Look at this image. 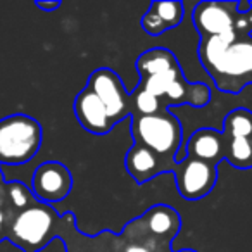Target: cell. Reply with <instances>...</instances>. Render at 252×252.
Returning a JSON list of instances; mask_svg holds the SVG:
<instances>
[{
	"label": "cell",
	"instance_id": "5",
	"mask_svg": "<svg viewBox=\"0 0 252 252\" xmlns=\"http://www.w3.org/2000/svg\"><path fill=\"white\" fill-rule=\"evenodd\" d=\"M9 240L25 252L43 251L54 238V213L47 204H32L16 213L9 224Z\"/></svg>",
	"mask_w": 252,
	"mask_h": 252
},
{
	"label": "cell",
	"instance_id": "2",
	"mask_svg": "<svg viewBox=\"0 0 252 252\" xmlns=\"http://www.w3.org/2000/svg\"><path fill=\"white\" fill-rule=\"evenodd\" d=\"M135 144L151 149L175 171V158L182 149V125L168 111L152 116H133L131 125Z\"/></svg>",
	"mask_w": 252,
	"mask_h": 252
},
{
	"label": "cell",
	"instance_id": "1",
	"mask_svg": "<svg viewBox=\"0 0 252 252\" xmlns=\"http://www.w3.org/2000/svg\"><path fill=\"white\" fill-rule=\"evenodd\" d=\"M199 59L216 87L226 94H240L252 87V35L233 32L200 38Z\"/></svg>",
	"mask_w": 252,
	"mask_h": 252
},
{
	"label": "cell",
	"instance_id": "14",
	"mask_svg": "<svg viewBox=\"0 0 252 252\" xmlns=\"http://www.w3.org/2000/svg\"><path fill=\"white\" fill-rule=\"evenodd\" d=\"M142 220L147 223V228L151 233H154L156 237H162V238L164 237L173 238L180 231V226H182L180 214L176 213L173 207L162 206V204L149 209Z\"/></svg>",
	"mask_w": 252,
	"mask_h": 252
},
{
	"label": "cell",
	"instance_id": "15",
	"mask_svg": "<svg viewBox=\"0 0 252 252\" xmlns=\"http://www.w3.org/2000/svg\"><path fill=\"white\" fill-rule=\"evenodd\" d=\"M223 133L228 138H252V112L235 109L224 118Z\"/></svg>",
	"mask_w": 252,
	"mask_h": 252
},
{
	"label": "cell",
	"instance_id": "12",
	"mask_svg": "<svg viewBox=\"0 0 252 252\" xmlns=\"http://www.w3.org/2000/svg\"><path fill=\"white\" fill-rule=\"evenodd\" d=\"M125 166L137 183L149 182L162 171H171V168L158 154L140 144H133L130 147L125 158Z\"/></svg>",
	"mask_w": 252,
	"mask_h": 252
},
{
	"label": "cell",
	"instance_id": "10",
	"mask_svg": "<svg viewBox=\"0 0 252 252\" xmlns=\"http://www.w3.org/2000/svg\"><path fill=\"white\" fill-rule=\"evenodd\" d=\"M74 116L81 128L94 135H105L114 126L105 105L88 87H85L74 98Z\"/></svg>",
	"mask_w": 252,
	"mask_h": 252
},
{
	"label": "cell",
	"instance_id": "9",
	"mask_svg": "<svg viewBox=\"0 0 252 252\" xmlns=\"http://www.w3.org/2000/svg\"><path fill=\"white\" fill-rule=\"evenodd\" d=\"M237 2H199L193 9V26L200 38L220 36L233 32Z\"/></svg>",
	"mask_w": 252,
	"mask_h": 252
},
{
	"label": "cell",
	"instance_id": "13",
	"mask_svg": "<svg viewBox=\"0 0 252 252\" xmlns=\"http://www.w3.org/2000/svg\"><path fill=\"white\" fill-rule=\"evenodd\" d=\"M183 4L176 0L152 2L151 7L142 18V28L152 36L162 35L164 32L176 28L183 21Z\"/></svg>",
	"mask_w": 252,
	"mask_h": 252
},
{
	"label": "cell",
	"instance_id": "3",
	"mask_svg": "<svg viewBox=\"0 0 252 252\" xmlns=\"http://www.w3.org/2000/svg\"><path fill=\"white\" fill-rule=\"evenodd\" d=\"M42 125L26 114L0 119V164H26L42 147Z\"/></svg>",
	"mask_w": 252,
	"mask_h": 252
},
{
	"label": "cell",
	"instance_id": "11",
	"mask_svg": "<svg viewBox=\"0 0 252 252\" xmlns=\"http://www.w3.org/2000/svg\"><path fill=\"white\" fill-rule=\"evenodd\" d=\"M226 147L228 138L224 137L223 131L202 128V130H197L189 138L185 151L187 158H193L199 159V161L209 162L213 166H218L221 159L226 158Z\"/></svg>",
	"mask_w": 252,
	"mask_h": 252
},
{
	"label": "cell",
	"instance_id": "7",
	"mask_svg": "<svg viewBox=\"0 0 252 252\" xmlns=\"http://www.w3.org/2000/svg\"><path fill=\"white\" fill-rule=\"evenodd\" d=\"M87 87L102 100V104L107 109L109 118L112 123H118L119 119L130 116L131 111L128 109L131 95L125 90L121 78L109 67L95 69L88 78Z\"/></svg>",
	"mask_w": 252,
	"mask_h": 252
},
{
	"label": "cell",
	"instance_id": "19",
	"mask_svg": "<svg viewBox=\"0 0 252 252\" xmlns=\"http://www.w3.org/2000/svg\"><path fill=\"white\" fill-rule=\"evenodd\" d=\"M235 32L240 35H252V7L251 11L244 12V14L235 16Z\"/></svg>",
	"mask_w": 252,
	"mask_h": 252
},
{
	"label": "cell",
	"instance_id": "6",
	"mask_svg": "<svg viewBox=\"0 0 252 252\" xmlns=\"http://www.w3.org/2000/svg\"><path fill=\"white\" fill-rule=\"evenodd\" d=\"M175 182L180 195L187 200H199L209 195L218 180V168L209 162L185 158L175 166Z\"/></svg>",
	"mask_w": 252,
	"mask_h": 252
},
{
	"label": "cell",
	"instance_id": "21",
	"mask_svg": "<svg viewBox=\"0 0 252 252\" xmlns=\"http://www.w3.org/2000/svg\"><path fill=\"white\" fill-rule=\"evenodd\" d=\"M35 5L43 12H54L56 9L61 7V2L59 0H49V2L47 0H40V2H35Z\"/></svg>",
	"mask_w": 252,
	"mask_h": 252
},
{
	"label": "cell",
	"instance_id": "20",
	"mask_svg": "<svg viewBox=\"0 0 252 252\" xmlns=\"http://www.w3.org/2000/svg\"><path fill=\"white\" fill-rule=\"evenodd\" d=\"M9 224H11V221H9V218H7V213H5V211L0 207V242L7 238Z\"/></svg>",
	"mask_w": 252,
	"mask_h": 252
},
{
	"label": "cell",
	"instance_id": "18",
	"mask_svg": "<svg viewBox=\"0 0 252 252\" xmlns=\"http://www.w3.org/2000/svg\"><path fill=\"white\" fill-rule=\"evenodd\" d=\"M131 102H133L135 109H138L140 116H152V114H158V112H162V104L156 95L149 94V92L142 90H135L131 94Z\"/></svg>",
	"mask_w": 252,
	"mask_h": 252
},
{
	"label": "cell",
	"instance_id": "8",
	"mask_svg": "<svg viewBox=\"0 0 252 252\" xmlns=\"http://www.w3.org/2000/svg\"><path fill=\"white\" fill-rule=\"evenodd\" d=\"M30 189L38 202L50 206L69 195L73 189V176L64 164L57 161H47L35 169Z\"/></svg>",
	"mask_w": 252,
	"mask_h": 252
},
{
	"label": "cell",
	"instance_id": "22",
	"mask_svg": "<svg viewBox=\"0 0 252 252\" xmlns=\"http://www.w3.org/2000/svg\"><path fill=\"white\" fill-rule=\"evenodd\" d=\"M125 252H151L147 247H144V245H128V247L125 249Z\"/></svg>",
	"mask_w": 252,
	"mask_h": 252
},
{
	"label": "cell",
	"instance_id": "16",
	"mask_svg": "<svg viewBox=\"0 0 252 252\" xmlns=\"http://www.w3.org/2000/svg\"><path fill=\"white\" fill-rule=\"evenodd\" d=\"M226 159L238 169L252 168V138H228Z\"/></svg>",
	"mask_w": 252,
	"mask_h": 252
},
{
	"label": "cell",
	"instance_id": "23",
	"mask_svg": "<svg viewBox=\"0 0 252 252\" xmlns=\"http://www.w3.org/2000/svg\"><path fill=\"white\" fill-rule=\"evenodd\" d=\"M0 180H2V178H0Z\"/></svg>",
	"mask_w": 252,
	"mask_h": 252
},
{
	"label": "cell",
	"instance_id": "17",
	"mask_svg": "<svg viewBox=\"0 0 252 252\" xmlns=\"http://www.w3.org/2000/svg\"><path fill=\"white\" fill-rule=\"evenodd\" d=\"M5 195L11 200V206H14V209L18 213L25 211L26 207H30L33 204V192L30 187H26L21 182H11L5 183Z\"/></svg>",
	"mask_w": 252,
	"mask_h": 252
},
{
	"label": "cell",
	"instance_id": "4",
	"mask_svg": "<svg viewBox=\"0 0 252 252\" xmlns=\"http://www.w3.org/2000/svg\"><path fill=\"white\" fill-rule=\"evenodd\" d=\"M140 88L156 95L161 100V104L164 98V107L182 104L204 107L211 100L209 87L204 83H189L187 78L183 76L180 63L173 64L164 71L151 74V76H144Z\"/></svg>",
	"mask_w": 252,
	"mask_h": 252
}]
</instances>
